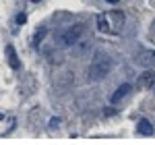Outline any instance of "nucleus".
Segmentation results:
<instances>
[{
  "mask_svg": "<svg viewBox=\"0 0 155 145\" xmlns=\"http://www.w3.org/2000/svg\"><path fill=\"white\" fill-rule=\"evenodd\" d=\"M110 71H112V58L106 52H95L93 60L89 64V81H93V83L101 81L110 75Z\"/></svg>",
  "mask_w": 155,
  "mask_h": 145,
  "instance_id": "obj_2",
  "label": "nucleus"
},
{
  "mask_svg": "<svg viewBox=\"0 0 155 145\" xmlns=\"http://www.w3.org/2000/svg\"><path fill=\"white\" fill-rule=\"evenodd\" d=\"M31 2H41V0H31Z\"/></svg>",
  "mask_w": 155,
  "mask_h": 145,
  "instance_id": "obj_14",
  "label": "nucleus"
},
{
  "mask_svg": "<svg viewBox=\"0 0 155 145\" xmlns=\"http://www.w3.org/2000/svg\"><path fill=\"white\" fill-rule=\"evenodd\" d=\"M137 62H139L141 66H151L155 62V52L153 50H141V52L137 54Z\"/></svg>",
  "mask_w": 155,
  "mask_h": 145,
  "instance_id": "obj_5",
  "label": "nucleus"
},
{
  "mask_svg": "<svg viewBox=\"0 0 155 145\" xmlns=\"http://www.w3.org/2000/svg\"><path fill=\"white\" fill-rule=\"evenodd\" d=\"M6 60H8V64H11V69H15V71H19L21 69V60H19V56H17V50L12 48V46H6Z\"/></svg>",
  "mask_w": 155,
  "mask_h": 145,
  "instance_id": "obj_7",
  "label": "nucleus"
},
{
  "mask_svg": "<svg viewBox=\"0 0 155 145\" xmlns=\"http://www.w3.org/2000/svg\"><path fill=\"white\" fill-rule=\"evenodd\" d=\"M137 133L139 135H153V124H151V120H147V118L139 120V124H137Z\"/></svg>",
  "mask_w": 155,
  "mask_h": 145,
  "instance_id": "obj_9",
  "label": "nucleus"
},
{
  "mask_svg": "<svg viewBox=\"0 0 155 145\" xmlns=\"http://www.w3.org/2000/svg\"><path fill=\"white\" fill-rule=\"evenodd\" d=\"M89 48H91V42H83V44H79V46H77V52H79V54H85Z\"/></svg>",
  "mask_w": 155,
  "mask_h": 145,
  "instance_id": "obj_10",
  "label": "nucleus"
},
{
  "mask_svg": "<svg viewBox=\"0 0 155 145\" xmlns=\"http://www.w3.org/2000/svg\"><path fill=\"white\" fill-rule=\"evenodd\" d=\"M83 33H85V25L83 23H74V25H71L68 29H64V31L58 35V44L62 46V48L77 46V44L81 42Z\"/></svg>",
  "mask_w": 155,
  "mask_h": 145,
  "instance_id": "obj_3",
  "label": "nucleus"
},
{
  "mask_svg": "<svg viewBox=\"0 0 155 145\" xmlns=\"http://www.w3.org/2000/svg\"><path fill=\"white\" fill-rule=\"evenodd\" d=\"M124 12L122 11H106V12H99L95 19V25L101 33H107V35H114V33H120L122 27H124Z\"/></svg>",
  "mask_w": 155,
  "mask_h": 145,
  "instance_id": "obj_1",
  "label": "nucleus"
},
{
  "mask_svg": "<svg viewBox=\"0 0 155 145\" xmlns=\"http://www.w3.org/2000/svg\"><path fill=\"white\" fill-rule=\"evenodd\" d=\"M130 91H132L130 83H122V85H120V87H118V89H116V91L112 93V97H110V102H112V104H120V102H122L124 97L128 96Z\"/></svg>",
  "mask_w": 155,
  "mask_h": 145,
  "instance_id": "obj_4",
  "label": "nucleus"
},
{
  "mask_svg": "<svg viewBox=\"0 0 155 145\" xmlns=\"http://www.w3.org/2000/svg\"><path fill=\"white\" fill-rule=\"evenodd\" d=\"M44 37H48V27H39L35 33H33V37H31V46H33V48L37 50L39 46H41Z\"/></svg>",
  "mask_w": 155,
  "mask_h": 145,
  "instance_id": "obj_8",
  "label": "nucleus"
},
{
  "mask_svg": "<svg viewBox=\"0 0 155 145\" xmlns=\"http://www.w3.org/2000/svg\"><path fill=\"white\" fill-rule=\"evenodd\" d=\"M17 23H19V25L25 23V15H19V17H17Z\"/></svg>",
  "mask_w": 155,
  "mask_h": 145,
  "instance_id": "obj_11",
  "label": "nucleus"
},
{
  "mask_svg": "<svg viewBox=\"0 0 155 145\" xmlns=\"http://www.w3.org/2000/svg\"><path fill=\"white\" fill-rule=\"evenodd\" d=\"M58 122H60L58 118H52V129H56V126H58Z\"/></svg>",
  "mask_w": 155,
  "mask_h": 145,
  "instance_id": "obj_12",
  "label": "nucleus"
},
{
  "mask_svg": "<svg viewBox=\"0 0 155 145\" xmlns=\"http://www.w3.org/2000/svg\"><path fill=\"white\" fill-rule=\"evenodd\" d=\"M106 2H110V4H116V2H118V0H106Z\"/></svg>",
  "mask_w": 155,
  "mask_h": 145,
  "instance_id": "obj_13",
  "label": "nucleus"
},
{
  "mask_svg": "<svg viewBox=\"0 0 155 145\" xmlns=\"http://www.w3.org/2000/svg\"><path fill=\"white\" fill-rule=\"evenodd\" d=\"M155 85V72L153 71H145L141 77H139V87L141 89H149Z\"/></svg>",
  "mask_w": 155,
  "mask_h": 145,
  "instance_id": "obj_6",
  "label": "nucleus"
}]
</instances>
